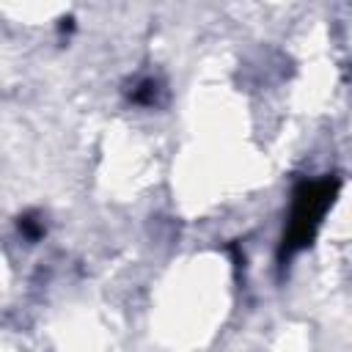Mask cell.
Returning a JSON list of instances; mask_svg holds the SVG:
<instances>
[{"instance_id":"2","label":"cell","mask_w":352,"mask_h":352,"mask_svg":"<svg viewBox=\"0 0 352 352\" xmlns=\"http://www.w3.org/2000/svg\"><path fill=\"white\" fill-rule=\"evenodd\" d=\"M132 99L135 102H143V104H154V99H157V82L154 80H140L138 88L132 91Z\"/></svg>"},{"instance_id":"1","label":"cell","mask_w":352,"mask_h":352,"mask_svg":"<svg viewBox=\"0 0 352 352\" xmlns=\"http://www.w3.org/2000/svg\"><path fill=\"white\" fill-rule=\"evenodd\" d=\"M336 179H314V182H300L292 192V214L289 226L283 231V256L297 253L300 248L311 245L316 226L322 223V214L333 204L336 195Z\"/></svg>"},{"instance_id":"3","label":"cell","mask_w":352,"mask_h":352,"mask_svg":"<svg viewBox=\"0 0 352 352\" xmlns=\"http://www.w3.org/2000/svg\"><path fill=\"white\" fill-rule=\"evenodd\" d=\"M19 231H22L28 239H38V236L44 234V226H41L38 220H33L30 214H25V217H19Z\"/></svg>"}]
</instances>
